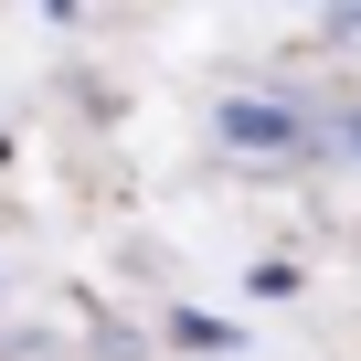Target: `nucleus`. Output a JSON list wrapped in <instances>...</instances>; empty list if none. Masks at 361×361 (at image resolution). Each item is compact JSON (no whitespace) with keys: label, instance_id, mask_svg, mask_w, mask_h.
Returning <instances> with one entry per match:
<instances>
[{"label":"nucleus","instance_id":"nucleus-1","mask_svg":"<svg viewBox=\"0 0 361 361\" xmlns=\"http://www.w3.org/2000/svg\"><path fill=\"white\" fill-rule=\"evenodd\" d=\"M224 128H234V138H255V149L298 138V117H287V106H224Z\"/></svg>","mask_w":361,"mask_h":361},{"label":"nucleus","instance_id":"nucleus-2","mask_svg":"<svg viewBox=\"0 0 361 361\" xmlns=\"http://www.w3.org/2000/svg\"><path fill=\"white\" fill-rule=\"evenodd\" d=\"M350 22H361V0H350Z\"/></svg>","mask_w":361,"mask_h":361}]
</instances>
